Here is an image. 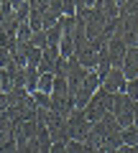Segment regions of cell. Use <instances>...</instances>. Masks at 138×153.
Returning <instances> with one entry per match:
<instances>
[{
	"instance_id": "12",
	"label": "cell",
	"mask_w": 138,
	"mask_h": 153,
	"mask_svg": "<svg viewBox=\"0 0 138 153\" xmlns=\"http://www.w3.org/2000/svg\"><path fill=\"white\" fill-rule=\"evenodd\" d=\"M51 87H54V74H41V76H39V87H36V92L51 94Z\"/></svg>"
},
{
	"instance_id": "11",
	"label": "cell",
	"mask_w": 138,
	"mask_h": 153,
	"mask_svg": "<svg viewBox=\"0 0 138 153\" xmlns=\"http://www.w3.org/2000/svg\"><path fill=\"white\" fill-rule=\"evenodd\" d=\"M41 56H44V49H28V54H26V66H31V69H39Z\"/></svg>"
},
{
	"instance_id": "19",
	"label": "cell",
	"mask_w": 138,
	"mask_h": 153,
	"mask_svg": "<svg viewBox=\"0 0 138 153\" xmlns=\"http://www.w3.org/2000/svg\"><path fill=\"white\" fill-rule=\"evenodd\" d=\"M13 13H16V8L8 3V0H0V23H5L13 18Z\"/></svg>"
},
{
	"instance_id": "26",
	"label": "cell",
	"mask_w": 138,
	"mask_h": 153,
	"mask_svg": "<svg viewBox=\"0 0 138 153\" xmlns=\"http://www.w3.org/2000/svg\"><path fill=\"white\" fill-rule=\"evenodd\" d=\"M8 3H10L13 8H18V5H23V3H26V0H8Z\"/></svg>"
},
{
	"instance_id": "17",
	"label": "cell",
	"mask_w": 138,
	"mask_h": 153,
	"mask_svg": "<svg viewBox=\"0 0 138 153\" xmlns=\"http://www.w3.org/2000/svg\"><path fill=\"white\" fill-rule=\"evenodd\" d=\"M36 107H44V110H51V94H44V92H33L31 94Z\"/></svg>"
},
{
	"instance_id": "13",
	"label": "cell",
	"mask_w": 138,
	"mask_h": 153,
	"mask_svg": "<svg viewBox=\"0 0 138 153\" xmlns=\"http://www.w3.org/2000/svg\"><path fill=\"white\" fill-rule=\"evenodd\" d=\"M28 46H31V49H46V46H49V41H46V31H36L31 36V41H28Z\"/></svg>"
},
{
	"instance_id": "9",
	"label": "cell",
	"mask_w": 138,
	"mask_h": 153,
	"mask_svg": "<svg viewBox=\"0 0 138 153\" xmlns=\"http://www.w3.org/2000/svg\"><path fill=\"white\" fill-rule=\"evenodd\" d=\"M39 69H31V66H26V89L28 92H36V87H39Z\"/></svg>"
},
{
	"instance_id": "3",
	"label": "cell",
	"mask_w": 138,
	"mask_h": 153,
	"mask_svg": "<svg viewBox=\"0 0 138 153\" xmlns=\"http://www.w3.org/2000/svg\"><path fill=\"white\" fill-rule=\"evenodd\" d=\"M133 100L128 97V94H113V110H110V115L118 120V125L120 128H131L133 125Z\"/></svg>"
},
{
	"instance_id": "1",
	"label": "cell",
	"mask_w": 138,
	"mask_h": 153,
	"mask_svg": "<svg viewBox=\"0 0 138 153\" xmlns=\"http://www.w3.org/2000/svg\"><path fill=\"white\" fill-rule=\"evenodd\" d=\"M113 110V94H107L105 89H97V92L92 94V100L87 102V107H84V117H87L90 123H100L105 115H110Z\"/></svg>"
},
{
	"instance_id": "7",
	"label": "cell",
	"mask_w": 138,
	"mask_h": 153,
	"mask_svg": "<svg viewBox=\"0 0 138 153\" xmlns=\"http://www.w3.org/2000/svg\"><path fill=\"white\" fill-rule=\"evenodd\" d=\"M123 74L125 79H138V46H131L125 54V61H123Z\"/></svg>"
},
{
	"instance_id": "24",
	"label": "cell",
	"mask_w": 138,
	"mask_h": 153,
	"mask_svg": "<svg viewBox=\"0 0 138 153\" xmlns=\"http://www.w3.org/2000/svg\"><path fill=\"white\" fill-rule=\"evenodd\" d=\"M118 153H138V146H120Z\"/></svg>"
},
{
	"instance_id": "20",
	"label": "cell",
	"mask_w": 138,
	"mask_h": 153,
	"mask_svg": "<svg viewBox=\"0 0 138 153\" xmlns=\"http://www.w3.org/2000/svg\"><path fill=\"white\" fill-rule=\"evenodd\" d=\"M66 74H69V59H66V56H59V59H56L54 76H64V79H66Z\"/></svg>"
},
{
	"instance_id": "6",
	"label": "cell",
	"mask_w": 138,
	"mask_h": 153,
	"mask_svg": "<svg viewBox=\"0 0 138 153\" xmlns=\"http://www.w3.org/2000/svg\"><path fill=\"white\" fill-rule=\"evenodd\" d=\"M125 74H123V69H113L110 74L102 79V84H100V89H105L107 94H120L123 89H125Z\"/></svg>"
},
{
	"instance_id": "15",
	"label": "cell",
	"mask_w": 138,
	"mask_h": 153,
	"mask_svg": "<svg viewBox=\"0 0 138 153\" xmlns=\"http://www.w3.org/2000/svg\"><path fill=\"white\" fill-rule=\"evenodd\" d=\"M31 36H33V31H31V26H28V21L21 23V26H18V31H16L18 44H28V41H31Z\"/></svg>"
},
{
	"instance_id": "27",
	"label": "cell",
	"mask_w": 138,
	"mask_h": 153,
	"mask_svg": "<svg viewBox=\"0 0 138 153\" xmlns=\"http://www.w3.org/2000/svg\"><path fill=\"white\" fill-rule=\"evenodd\" d=\"M115 3H118V8H120V5H123V3H125V0H115Z\"/></svg>"
},
{
	"instance_id": "5",
	"label": "cell",
	"mask_w": 138,
	"mask_h": 153,
	"mask_svg": "<svg viewBox=\"0 0 138 153\" xmlns=\"http://www.w3.org/2000/svg\"><path fill=\"white\" fill-rule=\"evenodd\" d=\"M105 54H107V59H110L113 69H120V66H123V61H125L128 46L123 44L120 38H115V36H113L110 41H107V46H105Z\"/></svg>"
},
{
	"instance_id": "23",
	"label": "cell",
	"mask_w": 138,
	"mask_h": 153,
	"mask_svg": "<svg viewBox=\"0 0 138 153\" xmlns=\"http://www.w3.org/2000/svg\"><path fill=\"white\" fill-rule=\"evenodd\" d=\"M5 110H8V94L0 92V112H5Z\"/></svg>"
},
{
	"instance_id": "25",
	"label": "cell",
	"mask_w": 138,
	"mask_h": 153,
	"mask_svg": "<svg viewBox=\"0 0 138 153\" xmlns=\"http://www.w3.org/2000/svg\"><path fill=\"white\" fill-rule=\"evenodd\" d=\"M133 125H136V128H138V102H136V105H133Z\"/></svg>"
},
{
	"instance_id": "8",
	"label": "cell",
	"mask_w": 138,
	"mask_h": 153,
	"mask_svg": "<svg viewBox=\"0 0 138 153\" xmlns=\"http://www.w3.org/2000/svg\"><path fill=\"white\" fill-rule=\"evenodd\" d=\"M28 49H31L28 44H16V49L10 51L13 61H16L18 66H23V69H26V54H28Z\"/></svg>"
},
{
	"instance_id": "10",
	"label": "cell",
	"mask_w": 138,
	"mask_h": 153,
	"mask_svg": "<svg viewBox=\"0 0 138 153\" xmlns=\"http://www.w3.org/2000/svg\"><path fill=\"white\" fill-rule=\"evenodd\" d=\"M120 138H123V146H138V128H136V125L123 128Z\"/></svg>"
},
{
	"instance_id": "28",
	"label": "cell",
	"mask_w": 138,
	"mask_h": 153,
	"mask_svg": "<svg viewBox=\"0 0 138 153\" xmlns=\"http://www.w3.org/2000/svg\"><path fill=\"white\" fill-rule=\"evenodd\" d=\"M10 153H21V151H18V148H16V151H10Z\"/></svg>"
},
{
	"instance_id": "14",
	"label": "cell",
	"mask_w": 138,
	"mask_h": 153,
	"mask_svg": "<svg viewBox=\"0 0 138 153\" xmlns=\"http://www.w3.org/2000/svg\"><path fill=\"white\" fill-rule=\"evenodd\" d=\"M46 41H49V46H59L61 44V28H59V23L51 26V28H46Z\"/></svg>"
},
{
	"instance_id": "16",
	"label": "cell",
	"mask_w": 138,
	"mask_h": 153,
	"mask_svg": "<svg viewBox=\"0 0 138 153\" xmlns=\"http://www.w3.org/2000/svg\"><path fill=\"white\" fill-rule=\"evenodd\" d=\"M66 153H95V151L87 148V143L82 140H66Z\"/></svg>"
},
{
	"instance_id": "21",
	"label": "cell",
	"mask_w": 138,
	"mask_h": 153,
	"mask_svg": "<svg viewBox=\"0 0 138 153\" xmlns=\"http://www.w3.org/2000/svg\"><path fill=\"white\" fill-rule=\"evenodd\" d=\"M123 94H128L133 102H138V79H128V82H125V89H123Z\"/></svg>"
},
{
	"instance_id": "4",
	"label": "cell",
	"mask_w": 138,
	"mask_h": 153,
	"mask_svg": "<svg viewBox=\"0 0 138 153\" xmlns=\"http://www.w3.org/2000/svg\"><path fill=\"white\" fill-rule=\"evenodd\" d=\"M46 130H49V135H51V140H54V143H66V140H69V133H66V117H64V115L49 112Z\"/></svg>"
},
{
	"instance_id": "18",
	"label": "cell",
	"mask_w": 138,
	"mask_h": 153,
	"mask_svg": "<svg viewBox=\"0 0 138 153\" xmlns=\"http://www.w3.org/2000/svg\"><path fill=\"white\" fill-rule=\"evenodd\" d=\"M120 16H133L138 18V0H125L120 5Z\"/></svg>"
},
{
	"instance_id": "2",
	"label": "cell",
	"mask_w": 138,
	"mask_h": 153,
	"mask_svg": "<svg viewBox=\"0 0 138 153\" xmlns=\"http://www.w3.org/2000/svg\"><path fill=\"white\" fill-rule=\"evenodd\" d=\"M90 130H92V123L84 117V110H77L74 107L66 117V133H69V140H87Z\"/></svg>"
},
{
	"instance_id": "22",
	"label": "cell",
	"mask_w": 138,
	"mask_h": 153,
	"mask_svg": "<svg viewBox=\"0 0 138 153\" xmlns=\"http://www.w3.org/2000/svg\"><path fill=\"white\" fill-rule=\"evenodd\" d=\"M49 153H66V143H51Z\"/></svg>"
}]
</instances>
